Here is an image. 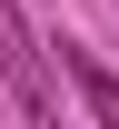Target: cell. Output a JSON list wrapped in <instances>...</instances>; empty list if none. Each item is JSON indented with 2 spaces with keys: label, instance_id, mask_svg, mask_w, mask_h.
Returning a JSON list of instances; mask_svg holds the SVG:
<instances>
[{
  "label": "cell",
  "instance_id": "1",
  "mask_svg": "<svg viewBox=\"0 0 119 129\" xmlns=\"http://www.w3.org/2000/svg\"><path fill=\"white\" fill-rule=\"evenodd\" d=\"M50 50H60V70H69V80H80V99H89V119H99V129H119V80H109L99 60H89L80 40H50Z\"/></svg>",
  "mask_w": 119,
  "mask_h": 129
}]
</instances>
